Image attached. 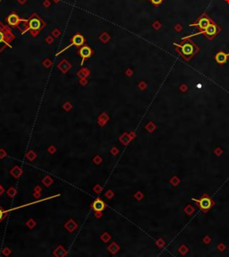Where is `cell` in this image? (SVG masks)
Returning <instances> with one entry per match:
<instances>
[{"label": "cell", "instance_id": "1", "mask_svg": "<svg viewBox=\"0 0 229 257\" xmlns=\"http://www.w3.org/2000/svg\"><path fill=\"white\" fill-rule=\"evenodd\" d=\"M45 25L46 23L43 21V19L36 13H33L27 20L24 21L20 31H22V34H24L25 32L29 31L32 37H36L43 30Z\"/></svg>", "mask_w": 229, "mask_h": 257}, {"label": "cell", "instance_id": "2", "mask_svg": "<svg viewBox=\"0 0 229 257\" xmlns=\"http://www.w3.org/2000/svg\"><path fill=\"white\" fill-rule=\"evenodd\" d=\"M14 39V34L7 26L4 25L0 22V52H2L5 47L12 48L11 42Z\"/></svg>", "mask_w": 229, "mask_h": 257}, {"label": "cell", "instance_id": "3", "mask_svg": "<svg viewBox=\"0 0 229 257\" xmlns=\"http://www.w3.org/2000/svg\"><path fill=\"white\" fill-rule=\"evenodd\" d=\"M85 43H86V39H85V37H84L81 33L77 32V33H75V34L71 38V40H70V44H69L68 46H66L65 49H63L61 51L56 53V56H58L59 54H61V53H63L64 51H65L67 49H69V48H71V47H73V46L76 47L77 49H79L80 47L85 45Z\"/></svg>", "mask_w": 229, "mask_h": 257}, {"label": "cell", "instance_id": "4", "mask_svg": "<svg viewBox=\"0 0 229 257\" xmlns=\"http://www.w3.org/2000/svg\"><path fill=\"white\" fill-rule=\"evenodd\" d=\"M24 19H22L15 12H12L7 17H6V24L10 27H17L19 30L24 23Z\"/></svg>", "mask_w": 229, "mask_h": 257}, {"label": "cell", "instance_id": "5", "mask_svg": "<svg viewBox=\"0 0 229 257\" xmlns=\"http://www.w3.org/2000/svg\"><path fill=\"white\" fill-rule=\"evenodd\" d=\"M77 52H78L79 56L81 57V66H82V65L84 64V62H85L87 59H89L90 57H91V56L94 54V50H93L90 46H88V45H86V44L83 45V46H81V47H80V48L78 49Z\"/></svg>", "mask_w": 229, "mask_h": 257}, {"label": "cell", "instance_id": "6", "mask_svg": "<svg viewBox=\"0 0 229 257\" xmlns=\"http://www.w3.org/2000/svg\"><path fill=\"white\" fill-rule=\"evenodd\" d=\"M218 26L214 24H210L208 26L205 30L200 31V32H197V33H194V34H192V35H189V36H186V37H183V40H185L186 38H190V37H193V36H197L199 34H206L207 36H209V37H213L215 36L217 33H218Z\"/></svg>", "mask_w": 229, "mask_h": 257}, {"label": "cell", "instance_id": "7", "mask_svg": "<svg viewBox=\"0 0 229 257\" xmlns=\"http://www.w3.org/2000/svg\"><path fill=\"white\" fill-rule=\"evenodd\" d=\"M175 45L177 47H178L181 53L184 56H190L193 54L194 48L191 43H184L183 45H179L177 43H175Z\"/></svg>", "mask_w": 229, "mask_h": 257}, {"label": "cell", "instance_id": "8", "mask_svg": "<svg viewBox=\"0 0 229 257\" xmlns=\"http://www.w3.org/2000/svg\"><path fill=\"white\" fill-rule=\"evenodd\" d=\"M58 196H60V194H56V195H53V196H50V197H47V198H44V199H40V200H38V201H35V202H32V203H30V204H24V205L18 206V207H16V208H14V209H9V210H5V214L7 215V213H8V212H10V211H12V210H18V209L24 208V207H26V206H30V205H31V204H38V203H41V202H44V201H48V200H50V199H54V198H56V197H58Z\"/></svg>", "mask_w": 229, "mask_h": 257}, {"label": "cell", "instance_id": "9", "mask_svg": "<svg viewBox=\"0 0 229 257\" xmlns=\"http://www.w3.org/2000/svg\"><path fill=\"white\" fill-rule=\"evenodd\" d=\"M107 207V204L102 201L100 198H97L92 204L91 208L93 209L94 211H103Z\"/></svg>", "mask_w": 229, "mask_h": 257}, {"label": "cell", "instance_id": "10", "mask_svg": "<svg viewBox=\"0 0 229 257\" xmlns=\"http://www.w3.org/2000/svg\"><path fill=\"white\" fill-rule=\"evenodd\" d=\"M193 201H196L197 203H199L200 207H201L202 210H208V209H210V207L212 206V201H211L208 197H207V196H204L201 200H196V199H194Z\"/></svg>", "mask_w": 229, "mask_h": 257}, {"label": "cell", "instance_id": "11", "mask_svg": "<svg viewBox=\"0 0 229 257\" xmlns=\"http://www.w3.org/2000/svg\"><path fill=\"white\" fill-rule=\"evenodd\" d=\"M210 24H211V23H210V20H209L208 18L203 16L202 18L200 19V21H199L197 24H190V26H197V27H199V28L202 29V30H205Z\"/></svg>", "mask_w": 229, "mask_h": 257}, {"label": "cell", "instance_id": "12", "mask_svg": "<svg viewBox=\"0 0 229 257\" xmlns=\"http://www.w3.org/2000/svg\"><path fill=\"white\" fill-rule=\"evenodd\" d=\"M72 66L69 62H67L66 60H63L62 62H60L58 65H57V68L64 74L67 73L70 69H71Z\"/></svg>", "mask_w": 229, "mask_h": 257}, {"label": "cell", "instance_id": "13", "mask_svg": "<svg viewBox=\"0 0 229 257\" xmlns=\"http://www.w3.org/2000/svg\"><path fill=\"white\" fill-rule=\"evenodd\" d=\"M77 228H78V224H77L74 220H72V219L69 220H67V221L65 223V229L69 232V233L74 232L75 230H77Z\"/></svg>", "mask_w": 229, "mask_h": 257}, {"label": "cell", "instance_id": "14", "mask_svg": "<svg viewBox=\"0 0 229 257\" xmlns=\"http://www.w3.org/2000/svg\"><path fill=\"white\" fill-rule=\"evenodd\" d=\"M53 255L56 257H64L67 255V251L63 246H58L53 252Z\"/></svg>", "mask_w": 229, "mask_h": 257}, {"label": "cell", "instance_id": "15", "mask_svg": "<svg viewBox=\"0 0 229 257\" xmlns=\"http://www.w3.org/2000/svg\"><path fill=\"white\" fill-rule=\"evenodd\" d=\"M10 174H11L15 179H18V178L23 175V169H22L19 166H14V167L10 170Z\"/></svg>", "mask_w": 229, "mask_h": 257}, {"label": "cell", "instance_id": "16", "mask_svg": "<svg viewBox=\"0 0 229 257\" xmlns=\"http://www.w3.org/2000/svg\"><path fill=\"white\" fill-rule=\"evenodd\" d=\"M228 56L229 54H225L224 52H218L216 55V60L218 64H224V63H226Z\"/></svg>", "mask_w": 229, "mask_h": 257}, {"label": "cell", "instance_id": "17", "mask_svg": "<svg viewBox=\"0 0 229 257\" xmlns=\"http://www.w3.org/2000/svg\"><path fill=\"white\" fill-rule=\"evenodd\" d=\"M107 250L111 255H116L119 250H120V246H118L117 243L116 242H112L108 246H107Z\"/></svg>", "mask_w": 229, "mask_h": 257}, {"label": "cell", "instance_id": "18", "mask_svg": "<svg viewBox=\"0 0 229 257\" xmlns=\"http://www.w3.org/2000/svg\"><path fill=\"white\" fill-rule=\"evenodd\" d=\"M131 139H132V138L129 136V134H127V133H123V134L120 136L119 141H120L124 145H127L128 143H130Z\"/></svg>", "mask_w": 229, "mask_h": 257}, {"label": "cell", "instance_id": "19", "mask_svg": "<svg viewBox=\"0 0 229 257\" xmlns=\"http://www.w3.org/2000/svg\"><path fill=\"white\" fill-rule=\"evenodd\" d=\"M6 194H7V196L10 197V198H14V197L16 196V194H17V190H16V188H14V187H10V188H8V190L6 191Z\"/></svg>", "mask_w": 229, "mask_h": 257}, {"label": "cell", "instance_id": "20", "mask_svg": "<svg viewBox=\"0 0 229 257\" xmlns=\"http://www.w3.org/2000/svg\"><path fill=\"white\" fill-rule=\"evenodd\" d=\"M54 180L51 178L50 176H46L43 179H42V184L46 186V187H49L51 185L53 184Z\"/></svg>", "mask_w": 229, "mask_h": 257}, {"label": "cell", "instance_id": "21", "mask_svg": "<svg viewBox=\"0 0 229 257\" xmlns=\"http://www.w3.org/2000/svg\"><path fill=\"white\" fill-rule=\"evenodd\" d=\"M26 158L28 159V160L29 161H34L35 159H36V158H37V153L34 152V151H29L27 153H26Z\"/></svg>", "mask_w": 229, "mask_h": 257}, {"label": "cell", "instance_id": "22", "mask_svg": "<svg viewBox=\"0 0 229 257\" xmlns=\"http://www.w3.org/2000/svg\"><path fill=\"white\" fill-rule=\"evenodd\" d=\"M26 227H28L30 230H32V229H34L35 227H36V225H37V223H36V221L33 220V219H29L27 221H26Z\"/></svg>", "mask_w": 229, "mask_h": 257}, {"label": "cell", "instance_id": "23", "mask_svg": "<svg viewBox=\"0 0 229 257\" xmlns=\"http://www.w3.org/2000/svg\"><path fill=\"white\" fill-rule=\"evenodd\" d=\"M111 237L112 236L107 232H104L101 235V236H100V240H101L102 242H104V243H107V242L110 241Z\"/></svg>", "mask_w": 229, "mask_h": 257}, {"label": "cell", "instance_id": "24", "mask_svg": "<svg viewBox=\"0 0 229 257\" xmlns=\"http://www.w3.org/2000/svg\"><path fill=\"white\" fill-rule=\"evenodd\" d=\"M98 120L100 121H104L106 123H107V121L109 120V117L107 113H101L99 117H98Z\"/></svg>", "mask_w": 229, "mask_h": 257}, {"label": "cell", "instance_id": "25", "mask_svg": "<svg viewBox=\"0 0 229 257\" xmlns=\"http://www.w3.org/2000/svg\"><path fill=\"white\" fill-rule=\"evenodd\" d=\"M105 196L108 199V200H111L114 196H115V194L112 190H107L105 194Z\"/></svg>", "mask_w": 229, "mask_h": 257}, {"label": "cell", "instance_id": "26", "mask_svg": "<svg viewBox=\"0 0 229 257\" xmlns=\"http://www.w3.org/2000/svg\"><path fill=\"white\" fill-rule=\"evenodd\" d=\"M102 190H103V186H101L100 185H99V184H97L94 187H93V191L96 193V194H100L102 192Z\"/></svg>", "mask_w": 229, "mask_h": 257}, {"label": "cell", "instance_id": "27", "mask_svg": "<svg viewBox=\"0 0 229 257\" xmlns=\"http://www.w3.org/2000/svg\"><path fill=\"white\" fill-rule=\"evenodd\" d=\"M101 162H102L101 156L97 155V156H95V157L93 158V163H94V164H96V165H100Z\"/></svg>", "mask_w": 229, "mask_h": 257}, {"label": "cell", "instance_id": "28", "mask_svg": "<svg viewBox=\"0 0 229 257\" xmlns=\"http://www.w3.org/2000/svg\"><path fill=\"white\" fill-rule=\"evenodd\" d=\"M72 108H73V106H72V104L70 102H65L64 105H63V108L65 110V111H70L71 109H72Z\"/></svg>", "mask_w": 229, "mask_h": 257}, {"label": "cell", "instance_id": "29", "mask_svg": "<svg viewBox=\"0 0 229 257\" xmlns=\"http://www.w3.org/2000/svg\"><path fill=\"white\" fill-rule=\"evenodd\" d=\"M3 255H5V256H9L10 255H11V253H12V251H11V249L10 248H8V247H5V248H4L3 249Z\"/></svg>", "mask_w": 229, "mask_h": 257}, {"label": "cell", "instance_id": "30", "mask_svg": "<svg viewBox=\"0 0 229 257\" xmlns=\"http://www.w3.org/2000/svg\"><path fill=\"white\" fill-rule=\"evenodd\" d=\"M7 157V153L5 152V149H0V159H5V158H6Z\"/></svg>", "mask_w": 229, "mask_h": 257}, {"label": "cell", "instance_id": "31", "mask_svg": "<svg viewBox=\"0 0 229 257\" xmlns=\"http://www.w3.org/2000/svg\"><path fill=\"white\" fill-rule=\"evenodd\" d=\"M5 217H6V214H5V210H3L2 207L0 206V222H1Z\"/></svg>", "mask_w": 229, "mask_h": 257}, {"label": "cell", "instance_id": "32", "mask_svg": "<svg viewBox=\"0 0 229 257\" xmlns=\"http://www.w3.org/2000/svg\"><path fill=\"white\" fill-rule=\"evenodd\" d=\"M48 152H49L50 154H54V153H56V148L54 145H50V146L48 148Z\"/></svg>", "mask_w": 229, "mask_h": 257}, {"label": "cell", "instance_id": "33", "mask_svg": "<svg viewBox=\"0 0 229 257\" xmlns=\"http://www.w3.org/2000/svg\"><path fill=\"white\" fill-rule=\"evenodd\" d=\"M142 1H151L153 5H159L162 3L163 0H142Z\"/></svg>", "mask_w": 229, "mask_h": 257}, {"label": "cell", "instance_id": "34", "mask_svg": "<svg viewBox=\"0 0 229 257\" xmlns=\"http://www.w3.org/2000/svg\"><path fill=\"white\" fill-rule=\"evenodd\" d=\"M110 153L115 156V155H116L119 153V151H118V149H117L116 147H115V146H114V147L110 150Z\"/></svg>", "mask_w": 229, "mask_h": 257}, {"label": "cell", "instance_id": "35", "mask_svg": "<svg viewBox=\"0 0 229 257\" xmlns=\"http://www.w3.org/2000/svg\"><path fill=\"white\" fill-rule=\"evenodd\" d=\"M33 197L37 200H39L40 198V195H41V192H33Z\"/></svg>", "mask_w": 229, "mask_h": 257}, {"label": "cell", "instance_id": "36", "mask_svg": "<svg viewBox=\"0 0 229 257\" xmlns=\"http://www.w3.org/2000/svg\"><path fill=\"white\" fill-rule=\"evenodd\" d=\"M95 217L97 219H100L102 217V211H95Z\"/></svg>", "mask_w": 229, "mask_h": 257}, {"label": "cell", "instance_id": "37", "mask_svg": "<svg viewBox=\"0 0 229 257\" xmlns=\"http://www.w3.org/2000/svg\"><path fill=\"white\" fill-rule=\"evenodd\" d=\"M33 191H34V192H41V191H42V188H41L40 185H36Z\"/></svg>", "mask_w": 229, "mask_h": 257}, {"label": "cell", "instance_id": "38", "mask_svg": "<svg viewBox=\"0 0 229 257\" xmlns=\"http://www.w3.org/2000/svg\"><path fill=\"white\" fill-rule=\"evenodd\" d=\"M98 124H99L100 127H104V126H106V125H107V123H106V122H104V121H100V120H98Z\"/></svg>", "mask_w": 229, "mask_h": 257}, {"label": "cell", "instance_id": "39", "mask_svg": "<svg viewBox=\"0 0 229 257\" xmlns=\"http://www.w3.org/2000/svg\"><path fill=\"white\" fill-rule=\"evenodd\" d=\"M4 192H5V189H4V187L0 185V196L4 194Z\"/></svg>", "mask_w": 229, "mask_h": 257}]
</instances>
